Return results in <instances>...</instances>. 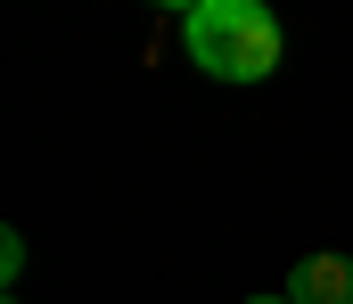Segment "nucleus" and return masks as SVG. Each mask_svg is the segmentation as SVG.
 Wrapping results in <instances>:
<instances>
[{
	"instance_id": "nucleus-1",
	"label": "nucleus",
	"mask_w": 353,
	"mask_h": 304,
	"mask_svg": "<svg viewBox=\"0 0 353 304\" xmlns=\"http://www.w3.org/2000/svg\"><path fill=\"white\" fill-rule=\"evenodd\" d=\"M181 50L205 83L247 91L279 66V17H271V0H205L197 17H181Z\"/></svg>"
},
{
	"instance_id": "nucleus-2",
	"label": "nucleus",
	"mask_w": 353,
	"mask_h": 304,
	"mask_svg": "<svg viewBox=\"0 0 353 304\" xmlns=\"http://www.w3.org/2000/svg\"><path fill=\"white\" fill-rule=\"evenodd\" d=\"M288 296L296 304H353V255H304L288 272Z\"/></svg>"
},
{
	"instance_id": "nucleus-3",
	"label": "nucleus",
	"mask_w": 353,
	"mask_h": 304,
	"mask_svg": "<svg viewBox=\"0 0 353 304\" xmlns=\"http://www.w3.org/2000/svg\"><path fill=\"white\" fill-rule=\"evenodd\" d=\"M0 280H8V288L25 280V239H17V230H0Z\"/></svg>"
},
{
	"instance_id": "nucleus-4",
	"label": "nucleus",
	"mask_w": 353,
	"mask_h": 304,
	"mask_svg": "<svg viewBox=\"0 0 353 304\" xmlns=\"http://www.w3.org/2000/svg\"><path fill=\"white\" fill-rule=\"evenodd\" d=\"M148 8H165V17H197L205 0H148Z\"/></svg>"
},
{
	"instance_id": "nucleus-5",
	"label": "nucleus",
	"mask_w": 353,
	"mask_h": 304,
	"mask_svg": "<svg viewBox=\"0 0 353 304\" xmlns=\"http://www.w3.org/2000/svg\"><path fill=\"white\" fill-rule=\"evenodd\" d=\"M247 304H296V296H288V288H279V296H247Z\"/></svg>"
},
{
	"instance_id": "nucleus-6",
	"label": "nucleus",
	"mask_w": 353,
	"mask_h": 304,
	"mask_svg": "<svg viewBox=\"0 0 353 304\" xmlns=\"http://www.w3.org/2000/svg\"><path fill=\"white\" fill-rule=\"evenodd\" d=\"M8 304H17V296H8Z\"/></svg>"
}]
</instances>
